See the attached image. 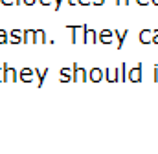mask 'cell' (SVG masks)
<instances>
[{
  "label": "cell",
  "instance_id": "obj_1",
  "mask_svg": "<svg viewBox=\"0 0 158 154\" xmlns=\"http://www.w3.org/2000/svg\"><path fill=\"white\" fill-rule=\"evenodd\" d=\"M4 81H19V74L15 72V68L13 66H9V64H4Z\"/></svg>",
  "mask_w": 158,
  "mask_h": 154
},
{
  "label": "cell",
  "instance_id": "obj_2",
  "mask_svg": "<svg viewBox=\"0 0 158 154\" xmlns=\"http://www.w3.org/2000/svg\"><path fill=\"white\" fill-rule=\"evenodd\" d=\"M31 79H33V70H31V68H24V70H20V74H19V81L30 83Z\"/></svg>",
  "mask_w": 158,
  "mask_h": 154
},
{
  "label": "cell",
  "instance_id": "obj_3",
  "mask_svg": "<svg viewBox=\"0 0 158 154\" xmlns=\"http://www.w3.org/2000/svg\"><path fill=\"white\" fill-rule=\"evenodd\" d=\"M20 35H22V31H19V30H13V31H11V35L7 37V40H9L11 44H19V42L22 40V37H20Z\"/></svg>",
  "mask_w": 158,
  "mask_h": 154
},
{
  "label": "cell",
  "instance_id": "obj_4",
  "mask_svg": "<svg viewBox=\"0 0 158 154\" xmlns=\"http://www.w3.org/2000/svg\"><path fill=\"white\" fill-rule=\"evenodd\" d=\"M22 35H24V37H22V42H33V40H35V31H33V30H28V31H24Z\"/></svg>",
  "mask_w": 158,
  "mask_h": 154
},
{
  "label": "cell",
  "instance_id": "obj_5",
  "mask_svg": "<svg viewBox=\"0 0 158 154\" xmlns=\"http://www.w3.org/2000/svg\"><path fill=\"white\" fill-rule=\"evenodd\" d=\"M35 72H37V77H39V86H40V84L44 83V77H46V74H48V68H44L42 72H40V70H35Z\"/></svg>",
  "mask_w": 158,
  "mask_h": 154
},
{
  "label": "cell",
  "instance_id": "obj_6",
  "mask_svg": "<svg viewBox=\"0 0 158 154\" xmlns=\"http://www.w3.org/2000/svg\"><path fill=\"white\" fill-rule=\"evenodd\" d=\"M46 38H44V31L40 30V31H35V42H44Z\"/></svg>",
  "mask_w": 158,
  "mask_h": 154
},
{
  "label": "cell",
  "instance_id": "obj_7",
  "mask_svg": "<svg viewBox=\"0 0 158 154\" xmlns=\"http://www.w3.org/2000/svg\"><path fill=\"white\" fill-rule=\"evenodd\" d=\"M4 42H7V31L0 30V44H4Z\"/></svg>",
  "mask_w": 158,
  "mask_h": 154
},
{
  "label": "cell",
  "instance_id": "obj_8",
  "mask_svg": "<svg viewBox=\"0 0 158 154\" xmlns=\"http://www.w3.org/2000/svg\"><path fill=\"white\" fill-rule=\"evenodd\" d=\"M90 75H92V79H94V81H99V79H101V72H98V70H94V72H92Z\"/></svg>",
  "mask_w": 158,
  "mask_h": 154
},
{
  "label": "cell",
  "instance_id": "obj_9",
  "mask_svg": "<svg viewBox=\"0 0 158 154\" xmlns=\"http://www.w3.org/2000/svg\"><path fill=\"white\" fill-rule=\"evenodd\" d=\"M83 77H85V72H83V70H81V68H76V79H83Z\"/></svg>",
  "mask_w": 158,
  "mask_h": 154
},
{
  "label": "cell",
  "instance_id": "obj_10",
  "mask_svg": "<svg viewBox=\"0 0 158 154\" xmlns=\"http://www.w3.org/2000/svg\"><path fill=\"white\" fill-rule=\"evenodd\" d=\"M0 83H4V64L0 66Z\"/></svg>",
  "mask_w": 158,
  "mask_h": 154
},
{
  "label": "cell",
  "instance_id": "obj_11",
  "mask_svg": "<svg viewBox=\"0 0 158 154\" xmlns=\"http://www.w3.org/2000/svg\"><path fill=\"white\" fill-rule=\"evenodd\" d=\"M86 40H94V33L92 31H86Z\"/></svg>",
  "mask_w": 158,
  "mask_h": 154
},
{
  "label": "cell",
  "instance_id": "obj_12",
  "mask_svg": "<svg viewBox=\"0 0 158 154\" xmlns=\"http://www.w3.org/2000/svg\"><path fill=\"white\" fill-rule=\"evenodd\" d=\"M2 4H6V6H9V4H15V0H0Z\"/></svg>",
  "mask_w": 158,
  "mask_h": 154
},
{
  "label": "cell",
  "instance_id": "obj_13",
  "mask_svg": "<svg viewBox=\"0 0 158 154\" xmlns=\"http://www.w3.org/2000/svg\"><path fill=\"white\" fill-rule=\"evenodd\" d=\"M22 2H24L26 6H31V4H35V0H22Z\"/></svg>",
  "mask_w": 158,
  "mask_h": 154
},
{
  "label": "cell",
  "instance_id": "obj_14",
  "mask_svg": "<svg viewBox=\"0 0 158 154\" xmlns=\"http://www.w3.org/2000/svg\"><path fill=\"white\" fill-rule=\"evenodd\" d=\"M40 4H42V6H48V4H50V2H52V0H39Z\"/></svg>",
  "mask_w": 158,
  "mask_h": 154
},
{
  "label": "cell",
  "instance_id": "obj_15",
  "mask_svg": "<svg viewBox=\"0 0 158 154\" xmlns=\"http://www.w3.org/2000/svg\"><path fill=\"white\" fill-rule=\"evenodd\" d=\"M20 2H22V0H15V4H20Z\"/></svg>",
  "mask_w": 158,
  "mask_h": 154
}]
</instances>
